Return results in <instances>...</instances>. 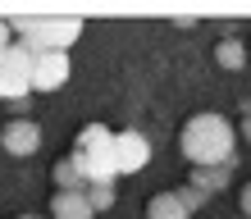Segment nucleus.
I'll list each match as a JSON object with an SVG mask.
<instances>
[{"label": "nucleus", "instance_id": "nucleus-8", "mask_svg": "<svg viewBox=\"0 0 251 219\" xmlns=\"http://www.w3.org/2000/svg\"><path fill=\"white\" fill-rule=\"evenodd\" d=\"M92 201H87V187L82 192H50V219H92Z\"/></svg>", "mask_w": 251, "mask_h": 219}, {"label": "nucleus", "instance_id": "nucleus-2", "mask_svg": "<svg viewBox=\"0 0 251 219\" xmlns=\"http://www.w3.org/2000/svg\"><path fill=\"white\" fill-rule=\"evenodd\" d=\"M114 128L105 123H82L78 128V137H73V160H78V169H82V178L87 183H114L119 178V155H114Z\"/></svg>", "mask_w": 251, "mask_h": 219}, {"label": "nucleus", "instance_id": "nucleus-19", "mask_svg": "<svg viewBox=\"0 0 251 219\" xmlns=\"http://www.w3.org/2000/svg\"><path fill=\"white\" fill-rule=\"evenodd\" d=\"M247 50H251V46H247Z\"/></svg>", "mask_w": 251, "mask_h": 219}, {"label": "nucleus", "instance_id": "nucleus-16", "mask_svg": "<svg viewBox=\"0 0 251 219\" xmlns=\"http://www.w3.org/2000/svg\"><path fill=\"white\" fill-rule=\"evenodd\" d=\"M242 137L251 142V114H247V119H242Z\"/></svg>", "mask_w": 251, "mask_h": 219}, {"label": "nucleus", "instance_id": "nucleus-4", "mask_svg": "<svg viewBox=\"0 0 251 219\" xmlns=\"http://www.w3.org/2000/svg\"><path fill=\"white\" fill-rule=\"evenodd\" d=\"M69 73H73L69 50H41V55H32V92L55 96V92L69 82Z\"/></svg>", "mask_w": 251, "mask_h": 219}, {"label": "nucleus", "instance_id": "nucleus-14", "mask_svg": "<svg viewBox=\"0 0 251 219\" xmlns=\"http://www.w3.org/2000/svg\"><path fill=\"white\" fill-rule=\"evenodd\" d=\"M174 192H178V201L187 206V215H197L205 201H210V192H201V187H192V183H183V187H174Z\"/></svg>", "mask_w": 251, "mask_h": 219}, {"label": "nucleus", "instance_id": "nucleus-7", "mask_svg": "<svg viewBox=\"0 0 251 219\" xmlns=\"http://www.w3.org/2000/svg\"><path fill=\"white\" fill-rule=\"evenodd\" d=\"M233 169H238V155H233L228 165H219V169H192L187 183L201 187V192H210V196H219V192H228V187H233Z\"/></svg>", "mask_w": 251, "mask_h": 219}, {"label": "nucleus", "instance_id": "nucleus-18", "mask_svg": "<svg viewBox=\"0 0 251 219\" xmlns=\"http://www.w3.org/2000/svg\"><path fill=\"white\" fill-rule=\"evenodd\" d=\"M19 219H46V215H19Z\"/></svg>", "mask_w": 251, "mask_h": 219}, {"label": "nucleus", "instance_id": "nucleus-5", "mask_svg": "<svg viewBox=\"0 0 251 219\" xmlns=\"http://www.w3.org/2000/svg\"><path fill=\"white\" fill-rule=\"evenodd\" d=\"M0 151L5 155H14V160H27V155H37L41 151V128L32 123V119H14L0 128Z\"/></svg>", "mask_w": 251, "mask_h": 219}, {"label": "nucleus", "instance_id": "nucleus-15", "mask_svg": "<svg viewBox=\"0 0 251 219\" xmlns=\"http://www.w3.org/2000/svg\"><path fill=\"white\" fill-rule=\"evenodd\" d=\"M238 206H242V215L251 219V178H247V183L238 187Z\"/></svg>", "mask_w": 251, "mask_h": 219}, {"label": "nucleus", "instance_id": "nucleus-9", "mask_svg": "<svg viewBox=\"0 0 251 219\" xmlns=\"http://www.w3.org/2000/svg\"><path fill=\"white\" fill-rule=\"evenodd\" d=\"M215 64L224 69V73H242L251 64V50L242 46L238 37H224V41H215Z\"/></svg>", "mask_w": 251, "mask_h": 219}, {"label": "nucleus", "instance_id": "nucleus-6", "mask_svg": "<svg viewBox=\"0 0 251 219\" xmlns=\"http://www.w3.org/2000/svg\"><path fill=\"white\" fill-rule=\"evenodd\" d=\"M114 155H119V178H124V173H142L146 165H151V142H146L137 128H119Z\"/></svg>", "mask_w": 251, "mask_h": 219}, {"label": "nucleus", "instance_id": "nucleus-1", "mask_svg": "<svg viewBox=\"0 0 251 219\" xmlns=\"http://www.w3.org/2000/svg\"><path fill=\"white\" fill-rule=\"evenodd\" d=\"M233 142H238V133H233V123L224 119V114H215V110H201V114H192V119L178 128V151L192 169H219V165H228L233 155Z\"/></svg>", "mask_w": 251, "mask_h": 219}, {"label": "nucleus", "instance_id": "nucleus-10", "mask_svg": "<svg viewBox=\"0 0 251 219\" xmlns=\"http://www.w3.org/2000/svg\"><path fill=\"white\" fill-rule=\"evenodd\" d=\"M146 219H192V215H187V206L178 201V192L165 187V192H155L151 201H146Z\"/></svg>", "mask_w": 251, "mask_h": 219}, {"label": "nucleus", "instance_id": "nucleus-17", "mask_svg": "<svg viewBox=\"0 0 251 219\" xmlns=\"http://www.w3.org/2000/svg\"><path fill=\"white\" fill-rule=\"evenodd\" d=\"M238 110H242V119H247V114H251V96H247V100H242V105H238Z\"/></svg>", "mask_w": 251, "mask_h": 219}, {"label": "nucleus", "instance_id": "nucleus-13", "mask_svg": "<svg viewBox=\"0 0 251 219\" xmlns=\"http://www.w3.org/2000/svg\"><path fill=\"white\" fill-rule=\"evenodd\" d=\"M87 201H92V210H114V201H119V187L114 183H87Z\"/></svg>", "mask_w": 251, "mask_h": 219}, {"label": "nucleus", "instance_id": "nucleus-11", "mask_svg": "<svg viewBox=\"0 0 251 219\" xmlns=\"http://www.w3.org/2000/svg\"><path fill=\"white\" fill-rule=\"evenodd\" d=\"M50 187L55 192H82L87 178H82V169H78V160L64 155V160H55V169H50Z\"/></svg>", "mask_w": 251, "mask_h": 219}, {"label": "nucleus", "instance_id": "nucleus-3", "mask_svg": "<svg viewBox=\"0 0 251 219\" xmlns=\"http://www.w3.org/2000/svg\"><path fill=\"white\" fill-rule=\"evenodd\" d=\"M32 96V55H27L19 41L0 55V100H27Z\"/></svg>", "mask_w": 251, "mask_h": 219}, {"label": "nucleus", "instance_id": "nucleus-12", "mask_svg": "<svg viewBox=\"0 0 251 219\" xmlns=\"http://www.w3.org/2000/svg\"><path fill=\"white\" fill-rule=\"evenodd\" d=\"M82 37V19H50V50H69Z\"/></svg>", "mask_w": 251, "mask_h": 219}]
</instances>
